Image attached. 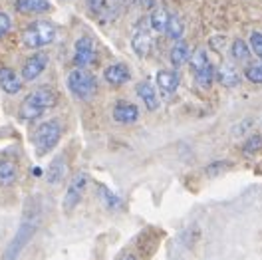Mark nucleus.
Here are the masks:
<instances>
[{
  "label": "nucleus",
  "instance_id": "nucleus-31",
  "mask_svg": "<svg viewBox=\"0 0 262 260\" xmlns=\"http://www.w3.org/2000/svg\"><path fill=\"white\" fill-rule=\"evenodd\" d=\"M225 167H229V163H227V161L213 163V165H209V167H207V171H205V173H207V175H211V177H213V175H216V173H221V171H223V169H225Z\"/></svg>",
  "mask_w": 262,
  "mask_h": 260
},
{
  "label": "nucleus",
  "instance_id": "nucleus-2",
  "mask_svg": "<svg viewBox=\"0 0 262 260\" xmlns=\"http://www.w3.org/2000/svg\"><path fill=\"white\" fill-rule=\"evenodd\" d=\"M56 101H58V98L50 88H38L22 99L18 115H20L22 121H34L44 114H48L50 110L56 105Z\"/></svg>",
  "mask_w": 262,
  "mask_h": 260
},
{
  "label": "nucleus",
  "instance_id": "nucleus-27",
  "mask_svg": "<svg viewBox=\"0 0 262 260\" xmlns=\"http://www.w3.org/2000/svg\"><path fill=\"white\" fill-rule=\"evenodd\" d=\"M260 147H262V135H250L245 141V145H243V153H245V155H252V153H256Z\"/></svg>",
  "mask_w": 262,
  "mask_h": 260
},
{
  "label": "nucleus",
  "instance_id": "nucleus-1",
  "mask_svg": "<svg viewBox=\"0 0 262 260\" xmlns=\"http://www.w3.org/2000/svg\"><path fill=\"white\" fill-rule=\"evenodd\" d=\"M38 227H40V211H38V207H36V205H32L30 209L26 207V212H24V216H22V223H20V227H18L16 234L12 236V241L6 246L4 254H2V260L20 258L22 250H24V248L28 246V243L34 239Z\"/></svg>",
  "mask_w": 262,
  "mask_h": 260
},
{
  "label": "nucleus",
  "instance_id": "nucleus-7",
  "mask_svg": "<svg viewBox=\"0 0 262 260\" xmlns=\"http://www.w3.org/2000/svg\"><path fill=\"white\" fill-rule=\"evenodd\" d=\"M131 48L135 52L137 58H145L151 50V26H149V20L143 18L139 22V26L135 28V32L131 36Z\"/></svg>",
  "mask_w": 262,
  "mask_h": 260
},
{
  "label": "nucleus",
  "instance_id": "nucleus-30",
  "mask_svg": "<svg viewBox=\"0 0 262 260\" xmlns=\"http://www.w3.org/2000/svg\"><path fill=\"white\" fill-rule=\"evenodd\" d=\"M225 42H227V38L223 34H216V36L211 38V48L216 50V52H223L225 50Z\"/></svg>",
  "mask_w": 262,
  "mask_h": 260
},
{
  "label": "nucleus",
  "instance_id": "nucleus-21",
  "mask_svg": "<svg viewBox=\"0 0 262 260\" xmlns=\"http://www.w3.org/2000/svg\"><path fill=\"white\" fill-rule=\"evenodd\" d=\"M147 20H149L151 30H155V32H165V28H167V20H169V12L165 10L163 6H157V8L151 10V14H149Z\"/></svg>",
  "mask_w": 262,
  "mask_h": 260
},
{
  "label": "nucleus",
  "instance_id": "nucleus-11",
  "mask_svg": "<svg viewBox=\"0 0 262 260\" xmlns=\"http://www.w3.org/2000/svg\"><path fill=\"white\" fill-rule=\"evenodd\" d=\"M214 80L219 81L223 88H236L241 83V74L232 64L225 62L214 70Z\"/></svg>",
  "mask_w": 262,
  "mask_h": 260
},
{
  "label": "nucleus",
  "instance_id": "nucleus-33",
  "mask_svg": "<svg viewBox=\"0 0 262 260\" xmlns=\"http://www.w3.org/2000/svg\"><path fill=\"white\" fill-rule=\"evenodd\" d=\"M119 260H139V258H137V256H135V254H125V256H123V258H119Z\"/></svg>",
  "mask_w": 262,
  "mask_h": 260
},
{
  "label": "nucleus",
  "instance_id": "nucleus-20",
  "mask_svg": "<svg viewBox=\"0 0 262 260\" xmlns=\"http://www.w3.org/2000/svg\"><path fill=\"white\" fill-rule=\"evenodd\" d=\"M18 179V167L10 159H0V187H10Z\"/></svg>",
  "mask_w": 262,
  "mask_h": 260
},
{
  "label": "nucleus",
  "instance_id": "nucleus-23",
  "mask_svg": "<svg viewBox=\"0 0 262 260\" xmlns=\"http://www.w3.org/2000/svg\"><path fill=\"white\" fill-rule=\"evenodd\" d=\"M165 34H167L171 40H183V34H185V24H183V20H181L177 14H169Z\"/></svg>",
  "mask_w": 262,
  "mask_h": 260
},
{
  "label": "nucleus",
  "instance_id": "nucleus-9",
  "mask_svg": "<svg viewBox=\"0 0 262 260\" xmlns=\"http://www.w3.org/2000/svg\"><path fill=\"white\" fill-rule=\"evenodd\" d=\"M48 54L46 52H38V54H34L30 56L24 66H22V80L24 81H34L36 78H40L42 74H44V70L48 68Z\"/></svg>",
  "mask_w": 262,
  "mask_h": 260
},
{
  "label": "nucleus",
  "instance_id": "nucleus-24",
  "mask_svg": "<svg viewBox=\"0 0 262 260\" xmlns=\"http://www.w3.org/2000/svg\"><path fill=\"white\" fill-rule=\"evenodd\" d=\"M209 64H211V60H209V54H207V50L205 48H196L195 52H191L189 66H191L193 74L199 72V70H203V68H207Z\"/></svg>",
  "mask_w": 262,
  "mask_h": 260
},
{
  "label": "nucleus",
  "instance_id": "nucleus-5",
  "mask_svg": "<svg viewBox=\"0 0 262 260\" xmlns=\"http://www.w3.org/2000/svg\"><path fill=\"white\" fill-rule=\"evenodd\" d=\"M62 137V123L58 119H48L44 123L38 125V129L34 131V147L38 155H46L48 151H52L58 145Z\"/></svg>",
  "mask_w": 262,
  "mask_h": 260
},
{
  "label": "nucleus",
  "instance_id": "nucleus-22",
  "mask_svg": "<svg viewBox=\"0 0 262 260\" xmlns=\"http://www.w3.org/2000/svg\"><path fill=\"white\" fill-rule=\"evenodd\" d=\"M230 58H232L234 62H248V58H250V48H248V44H246L245 40L234 38V40L230 42Z\"/></svg>",
  "mask_w": 262,
  "mask_h": 260
},
{
  "label": "nucleus",
  "instance_id": "nucleus-25",
  "mask_svg": "<svg viewBox=\"0 0 262 260\" xmlns=\"http://www.w3.org/2000/svg\"><path fill=\"white\" fill-rule=\"evenodd\" d=\"M193 76H195L196 85H201V88H211V83H213V80H214V66L209 64L207 68L195 72Z\"/></svg>",
  "mask_w": 262,
  "mask_h": 260
},
{
  "label": "nucleus",
  "instance_id": "nucleus-8",
  "mask_svg": "<svg viewBox=\"0 0 262 260\" xmlns=\"http://www.w3.org/2000/svg\"><path fill=\"white\" fill-rule=\"evenodd\" d=\"M96 62V44L92 38L82 36L76 40L74 46V64L76 68H88Z\"/></svg>",
  "mask_w": 262,
  "mask_h": 260
},
{
  "label": "nucleus",
  "instance_id": "nucleus-26",
  "mask_svg": "<svg viewBox=\"0 0 262 260\" xmlns=\"http://www.w3.org/2000/svg\"><path fill=\"white\" fill-rule=\"evenodd\" d=\"M245 76L250 83H262V62L248 64L245 68Z\"/></svg>",
  "mask_w": 262,
  "mask_h": 260
},
{
  "label": "nucleus",
  "instance_id": "nucleus-16",
  "mask_svg": "<svg viewBox=\"0 0 262 260\" xmlns=\"http://www.w3.org/2000/svg\"><path fill=\"white\" fill-rule=\"evenodd\" d=\"M66 173H68V161H66L64 155H58L54 161L48 165V171H46V181L50 185H58L66 179Z\"/></svg>",
  "mask_w": 262,
  "mask_h": 260
},
{
  "label": "nucleus",
  "instance_id": "nucleus-18",
  "mask_svg": "<svg viewBox=\"0 0 262 260\" xmlns=\"http://www.w3.org/2000/svg\"><path fill=\"white\" fill-rule=\"evenodd\" d=\"M191 58V46L185 42V40H177V44L171 48V54H169V60L175 68H181L189 62Z\"/></svg>",
  "mask_w": 262,
  "mask_h": 260
},
{
  "label": "nucleus",
  "instance_id": "nucleus-15",
  "mask_svg": "<svg viewBox=\"0 0 262 260\" xmlns=\"http://www.w3.org/2000/svg\"><path fill=\"white\" fill-rule=\"evenodd\" d=\"M135 92H137L139 99L143 101V105L147 107L149 112L159 110V96H157L155 88H153L149 81H139V83H137V88H135Z\"/></svg>",
  "mask_w": 262,
  "mask_h": 260
},
{
  "label": "nucleus",
  "instance_id": "nucleus-32",
  "mask_svg": "<svg viewBox=\"0 0 262 260\" xmlns=\"http://www.w3.org/2000/svg\"><path fill=\"white\" fill-rule=\"evenodd\" d=\"M85 4H88V8H90V12H94V14H98L99 10L103 8V4H105V0H85Z\"/></svg>",
  "mask_w": 262,
  "mask_h": 260
},
{
  "label": "nucleus",
  "instance_id": "nucleus-6",
  "mask_svg": "<svg viewBox=\"0 0 262 260\" xmlns=\"http://www.w3.org/2000/svg\"><path fill=\"white\" fill-rule=\"evenodd\" d=\"M88 175L85 173H78L72 183L68 185V191H66L64 195V209L66 211H72V209H76L78 205H80V201L83 199V193H85V189H88Z\"/></svg>",
  "mask_w": 262,
  "mask_h": 260
},
{
  "label": "nucleus",
  "instance_id": "nucleus-3",
  "mask_svg": "<svg viewBox=\"0 0 262 260\" xmlns=\"http://www.w3.org/2000/svg\"><path fill=\"white\" fill-rule=\"evenodd\" d=\"M66 83H68V90L70 94L76 99H82V101H88L96 96L98 92V80L83 68H74L68 78H66Z\"/></svg>",
  "mask_w": 262,
  "mask_h": 260
},
{
  "label": "nucleus",
  "instance_id": "nucleus-17",
  "mask_svg": "<svg viewBox=\"0 0 262 260\" xmlns=\"http://www.w3.org/2000/svg\"><path fill=\"white\" fill-rule=\"evenodd\" d=\"M14 6L20 14H44L52 8L48 0H16Z\"/></svg>",
  "mask_w": 262,
  "mask_h": 260
},
{
  "label": "nucleus",
  "instance_id": "nucleus-12",
  "mask_svg": "<svg viewBox=\"0 0 262 260\" xmlns=\"http://www.w3.org/2000/svg\"><path fill=\"white\" fill-rule=\"evenodd\" d=\"M22 81H24L22 76H18L14 70H10V68H6V66L0 68V90H2V92L14 96V94H18V92L22 90Z\"/></svg>",
  "mask_w": 262,
  "mask_h": 260
},
{
  "label": "nucleus",
  "instance_id": "nucleus-4",
  "mask_svg": "<svg viewBox=\"0 0 262 260\" xmlns=\"http://www.w3.org/2000/svg\"><path fill=\"white\" fill-rule=\"evenodd\" d=\"M56 34H58V30H56V26L52 22H48V20H38V22L30 24L22 32V42H24L26 48L38 50V48H44V46H50L56 40Z\"/></svg>",
  "mask_w": 262,
  "mask_h": 260
},
{
  "label": "nucleus",
  "instance_id": "nucleus-19",
  "mask_svg": "<svg viewBox=\"0 0 262 260\" xmlns=\"http://www.w3.org/2000/svg\"><path fill=\"white\" fill-rule=\"evenodd\" d=\"M98 199L101 201V205L110 211H119L123 207V201L121 197L115 195L112 189H107L105 185H98Z\"/></svg>",
  "mask_w": 262,
  "mask_h": 260
},
{
  "label": "nucleus",
  "instance_id": "nucleus-14",
  "mask_svg": "<svg viewBox=\"0 0 262 260\" xmlns=\"http://www.w3.org/2000/svg\"><path fill=\"white\" fill-rule=\"evenodd\" d=\"M103 78H105L107 83L117 88V85H123V83H127L131 80V72L125 64H112L105 68Z\"/></svg>",
  "mask_w": 262,
  "mask_h": 260
},
{
  "label": "nucleus",
  "instance_id": "nucleus-10",
  "mask_svg": "<svg viewBox=\"0 0 262 260\" xmlns=\"http://www.w3.org/2000/svg\"><path fill=\"white\" fill-rule=\"evenodd\" d=\"M112 115H114V119L117 123L129 125V123H135L139 119V107L129 103V101H117Z\"/></svg>",
  "mask_w": 262,
  "mask_h": 260
},
{
  "label": "nucleus",
  "instance_id": "nucleus-13",
  "mask_svg": "<svg viewBox=\"0 0 262 260\" xmlns=\"http://www.w3.org/2000/svg\"><path fill=\"white\" fill-rule=\"evenodd\" d=\"M157 88L161 90L165 98L173 96L179 88V74L173 70H159L157 72Z\"/></svg>",
  "mask_w": 262,
  "mask_h": 260
},
{
  "label": "nucleus",
  "instance_id": "nucleus-28",
  "mask_svg": "<svg viewBox=\"0 0 262 260\" xmlns=\"http://www.w3.org/2000/svg\"><path fill=\"white\" fill-rule=\"evenodd\" d=\"M250 50L256 54V58L262 62V32H250Z\"/></svg>",
  "mask_w": 262,
  "mask_h": 260
},
{
  "label": "nucleus",
  "instance_id": "nucleus-29",
  "mask_svg": "<svg viewBox=\"0 0 262 260\" xmlns=\"http://www.w3.org/2000/svg\"><path fill=\"white\" fill-rule=\"evenodd\" d=\"M8 30H10V18H8V14L0 12V40L8 34Z\"/></svg>",
  "mask_w": 262,
  "mask_h": 260
}]
</instances>
